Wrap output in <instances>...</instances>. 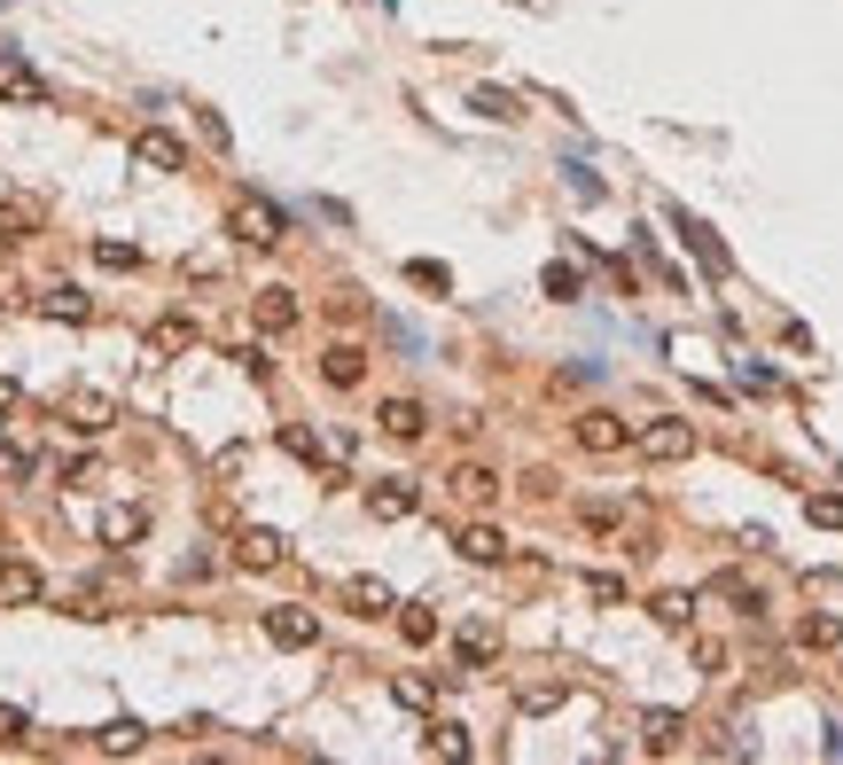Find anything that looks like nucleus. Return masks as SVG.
Returning a JSON list of instances; mask_svg holds the SVG:
<instances>
[{
	"mask_svg": "<svg viewBox=\"0 0 843 765\" xmlns=\"http://www.w3.org/2000/svg\"><path fill=\"white\" fill-rule=\"evenodd\" d=\"M227 227H234V242H250V250H274V242L289 234V219H282V204H266V196H234V211H227Z\"/></svg>",
	"mask_w": 843,
	"mask_h": 765,
	"instance_id": "1",
	"label": "nucleus"
},
{
	"mask_svg": "<svg viewBox=\"0 0 843 765\" xmlns=\"http://www.w3.org/2000/svg\"><path fill=\"white\" fill-rule=\"evenodd\" d=\"M570 438H578L585 453H625V446H633V422H617L610 406H585V414L570 422Z\"/></svg>",
	"mask_w": 843,
	"mask_h": 765,
	"instance_id": "2",
	"label": "nucleus"
},
{
	"mask_svg": "<svg viewBox=\"0 0 843 765\" xmlns=\"http://www.w3.org/2000/svg\"><path fill=\"white\" fill-rule=\"evenodd\" d=\"M633 446H641L648 461H688V453H696V430H688L680 414H664V422H648V430H633Z\"/></svg>",
	"mask_w": 843,
	"mask_h": 765,
	"instance_id": "3",
	"label": "nucleus"
},
{
	"mask_svg": "<svg viewBox=\"0 0 843 765\" xmlns=\"http://www.w3.org/2000/svg\"><path fill=\"white\" fill-rule=\"evenodd\" d=\"M344 602H352V618H398V593L375 578V570H360V578H344Z\"/></svg>",
	"mask_w": 843,
	"mask_h": 765,
	"instance_id": "4",
	"label": "nucleus"
},
{
	"mask_svg": "<svg viewBox=\"0 0 843 765\" xmlns=\"http://www.w3.org/2000/svg\"><path fill=\"white\" fill-rule=\"evenodd\" d=\"M266 641L274 648H313L320 641V618L313 610H266Z\"/></svg>",
	"mask_w": 843,
	"mask_h": 765,
	"instance_id": "5",
	"label": "nucleus"
},
{
	"mask_svg": "<svg viewBox=\"0 0 843 765\" xmlns=\"http://www.w3.org/2000/svg\"><path fill=\"white\" fill-rule=\"evenodd\" d=\"M320 383H328V391L368 383V352H360V345H328V352H320Z\"/></svg>",
	"mask_w": 843,
	"mask_h": 765,
	"instance_id": "6",
	"label": "nucleus"
},
{
	"mask_svg": "<svg viewBox=\"0 0 843 765\" xmlns=\"http://www.w3.org/2000/svg\"><path fill=\"white\" fill-rule=\"evenodd\" d=\"M414 507H421V500H414V484H406V477H383V484L368 492V516H375V524H406Z\"/></svg>",
	"mask_w": 843,
	"mask_h": 765,
	"instance_id": "7",
	"label": "nucleus"
},
{
	"mask_svg": "<svg viewBox=\"0 0 843 765\" xmlns=\"http://www.w3.org/2000/svg\"><path fill=\"white\" fill-rule=\"evenodd\" d=\"M133 164H149V173H180V164H188V149L173 141V133H133Z\"/></svg>",
	"mask_w": 843,
	"mask_h": 765,
	"instance_id": "8",
	"label": "nucleus"
},
{
	"mask_svg": "<svg viewBox=\"0 0 843 765\" xmlns=\"http://www.w3.org/2000/svg\"><path fill=\"white\" fill-rule=\"evenodd\" d=\"M282 555H289V547H282V532H266V524H250V532L234 539V562H242V570H274Z\"/></svg>",
	"mask_w": 843,
	"mask_h": 765,
	"instance_id": "9",
	"label": "nucleus"
},
{
	"mask_svg": "<svg viewBox=\"0 0 843 765\" xmlns=\"http://www.w3.org/2000/svg\"><path fill=\"white\" fill-rule=\"evenodd\" d=\"M648 618H656L664 633H688V625H696V593H680V586H664V593H648Z\"/></svg>",
	"mask_w": 843,
	"mask_h": 765,
	"instance_id": "10",
	"label": "nucleus"
},
{
	"mask_svg": "<svg viewBox=\"0 0 843 765\" xmlns=\"http://www.w3.org/2000/svg\"><path fill=\"white\" fill-rule=\"evenodd\" d=\"M63 422H70L78 438H95V430H110V398H95V391H70V398H63Z\"/></svg>",
	"mask_w": 843,
	"mask_h": 765,
	"instance_id": "11",
	"label": "nucleus"
},
{
	"mask_svg": "<svg viewBox=\"0 0 843 765\" xmlns=\"http://www.w3.org/2000/svg\"><path fill=\"white\" fill-rule=\"evenodd\" d=\"M250 313H259L266 336H289V328H297V289H259V305H250Z\"/></svg>",
	"mask_w": 843,
	"mask_h": 765,
	"instance_id": "12",
	"label": "nucleus"
},
{
	"mask_svg": "<svg viewBox=\"0 0 843 765\" xmlns=\"http://www.w3.org/2000/svg\"><path fill=\"white\" fill-rule=\"evenodd\" d=\"M375 422H383V438H421V430H430V414H421L414 398H383Z\"/></svg>",
	"mask_w": 843,
	"mask_h": 765,
	"instance_id": "13",
	"label": "nucleus"
},
{
	"mask_svg": "<svg viewBox=\"0 0 843 765\" xmlns=\"http://www.w3.org/2000/svg\"><path fill=\"white\" fill-rule=\"evenodd\" d=\"M453 492H461L469 507H492V500H500V477H492L484 461H461V469H453Z\"/></svg>",
	"mask_w": 843,
	"mask_h": 765,
	"instance_id": "14",
	"label": "nucleus"
},
{
	"mask_svg": "<svg viewBox=\"0 0 843 765\" xmlns=\"http://www.w3.org/2000/svg\"><path fill=\"white\" fill-rule=\"evenodd\" d=\"M0 602H9V610L40 602V570L32 562H0Z\"/></svg>",
	"mask_w": 843,
	"mask_h": 765,
	"instance_id": "15",
	"label": "nucleus"
},
{
	"mask_svg": "<svg viewBox=\"0 0 843 765\" xmlns=\"http://www.w3.org/2000/svg\"><path fill=\"white\" fill-rule=\"evenodd\" d=\"M196 345V320L188 313H164L156 328H149V352H188Z\"/></svg>",
	"mask_w": 843,
	"mask_h": 765,
	"instance_id": "16",
	"label": "nucleus"
},
{
	"mask_svg": "<svg viewBox=\"0 0 843 765\" xmlns=\"http://www.w3.org/2000/svg\"><path fill=\"white\" fill-rule=\"evenodd\" d=\"M469 562H500V555H508V539H500L492 524H461V539H453Z\"/></svg>",
	"mask_w": 843,
	"mask_h": 765,
	"instance_id": "17",
	"label": "nucleus"
},
{
	"mask_svg": "<svg viewBox=\"0 0 843 765\" xmlns=\"http://www.w3.org/2000/svg\"><path fill=\"white\" fill-rule=\"evenodd\" d=\"M40 227V196H9V204H0V234H9V242H24Z\"/></svg>",
	"mask_w": 843,
	"mask_h": 765,
	"instance_id": "18",
	"label": "nucleus"
},
{
	"mask_svg": "<svg viewBox=\"0 0 843 765\" xmlns=\"http://www.w3.org/2000/svg\"><path fill=\"white\" fill-rule=\"evenodd\" d=\"M95 742H102V750H110V757H133V750H141V742H149V726H141V719H110V726H102V734H95Z\"/></svg>",
	"mask_w": 843,
	"mask_h": 765,
	"instance_id": "19",
	"label": "nucleus"
},
{
	"mask_svg": "<svg viewBox=\"0 0 843 765\" xmlns=\"http://www.w3.org/2000/svg\"><path fill=\"white\" fill-rule=\"evenodd\" d=\"M141 532H149V516H141V507H110V516H102V539H110V547H133Z\"/></svg>",
	"mask_w": 843,
	"mask_h": 765,
	"instance_id": "20",
	"label": "nucleus"
},
{
	"mask_svg": "<svg viewBox=\"0 0 843 765\" xmlns=\"http://www.w3.org/2000/svg\"><path fill=\"white\" fill-rule=\"evenodd\" d=\"M804 524L812 532H843V492H812L804 500Z\"/></svg>",
	"mask_w": 843,
	"mask_h": 765,
	"instance_id": "21",
	"label": "nucleus"
},
{
	"mask_svg": "<svg viewBox=\"0 0 843 765\" xmlns=\"http://www.w3.org/2000/svg\"><path fill=\"white\" fill-rule=\"evenodd\" d=\"M40 313H47V320H70V328H78V320H87L95 305L78 297V289H47V297H40Z\"/></svg>",
	"mask_w": 843,
	"mask_h": 765,
	"instance_id": "22",
	"label": "nucleus"
},
{
	"mask_svg": "<svg viewBox=\"0 0 843 765\" xmlns=\"http://www.w3.org/2000/svg\"><path fill=\"white\" fill-rule=\"evenodd\" d=\"M461 656H469V664L500 656V625H477V618H469V625H461Z\"/></svg>",
	"mask_w": 843,
	"mask_h": 765,
	"instance_id": "23",
	"label": "nucleus"
},
{
	"mask_svg": "<svg viewBox=\"0 0 843 765\" xmlns=\"http://www.w3.org/2000/svg\"><path fill=\"white\" fill-rule=\"evenodd\" d=\"M430 757H469V726L461 719H438L430 726Z\"/></svg>",
	"mask_w": 843,
	"mask_h": 765,
	"instance_id": "24",
	"label": "nucleus"
},
{
	"mask_svg": "<svg viewBox=\"0 0 843 765\" xmlns=\"http://www.w3.org/2000/svg\"><path fill=\"white\" fill-rule=\"evenodd\" d=\"M680 734H688L680 711H656V719H648V750H656V757H664V750H680Z\"/></svg>",
	"mask_w": 843,
	"mask_h": 765,
	"instance_id": "25",
	"label": "nucleus"
},
{
	"mask_svg": "<svg viewBox=\"0 0 843 765\" xmlns=\"http://www.w3.org/2000/svg\"><path fill=\"white\" fill-rule=\"evenodd\" d=\"M797 641H804V648H835V641H843V618H804Z\"/></svg>",
	"mask_w": 843,
	"mask_h": 765,
	"instance_id": "26",
	"label": "nucleus"
},
{
	"mask_svg": "<svg viewBox=\"0 0 843 765\" xmlns=\"http://www.w3.org/2000/svg\"><path fill=\"white\" fill-rule=\"evenodd\" d=\"M398 633H406V641L421 648V641H438V618H430V610L414 602V610H398Z\"/></svg>",
	"mask_w": 843,
	"mask_h": 765,
	"instance_id": "27",
	"label": "nucleus"
},
{
	"mask_svg": "<svg viewBox=\"0 0 843 765\" xmlns=\"http://www.w3.org/2000/svg\"><path fill=\"white\" fill-rule=\"evenodd\" d=\"M95 259H102L110 274H133V266H141V250H133V242H95Z\"/></svg>",
	"mask_w": 843,
	"mask_h": 765,
	"instance_id": "28",
	"label": "nucleus"
},
{
	"mask_svg": "<svg viewBox=\"0 0 843 765\" xmlns=\"http://www.w3.org/2000/svg\"><path fill=\"white\" fill-rule=\"evenodd\" d=\"M391 696H398L406 711H430V703H438V688H430V679H398V688H391Z\"/></svg>",
	"mask_w": 843,
	"mask_h": 765,
	"instance_id": "29",
	"label": "nucleus"
},
{
	"mask_svg": "<svg viewBox=\"0 0 843 765\" xmlns=\"http://www.w3.org/2000/svg\"><path fill=\"white\" fill-rule=\"evenodd\" d=\"M0 95H9V102H40V78L32 70H9V78H0Z\"/></svg>",
	"mask_w": 843,
	"mask_h": 765,
	"instance_id": "30",
	"label": "nucleus"
},
{
	"mask_svg": "<svg viewBox=\"0 0 843 765\" xmlns=\"http://www.w3.org/2000/svg\"><path fill=\"white\" fill-rule=\"evenodd\" d=\"M585 593H594V602H625V578H617V570H594V578H585Z\"/></svg>",
	"mask_w": 843,
	"mask_h": 765,
	"instance_id": "31",
	"label": "nucleus"
},
{
	"mask_svg": "<svg viewBox=\"0 0 843 765\" xmlns=\"http://www.w3.org/2000/svg\"><path fill=\"white\" fill-rule=\"evenodd\" d=\"M477 110H484V118H500V125H508V118H524V110H516L508 95H500V87H484V95H477Z\"/></svg>",
	"mask_w": 843,
	"mask_h": 765,
	"instance_id": "32",
	"label": "nucleus"
},
{
	"mask_svg": "<svg viewBox=\"0 0 843 765\" xmlns=\"http://www.w3.org/2000/svg\"><path fill=\"white\" fill-rule=\"evenodd\" d=\"M406 274H414V282H421V289H453V274H446V266H438V259H414V266H406Z\"/></svg>",
	"mask_w": 843,
	"mask_h": 765,
	"instance_id": "33",
	"label": "nucleus"
},
{
	"mask_svg": "<svg viewBox=\"0 0 843 765\" xmlns=\"http://www.w3.org/2000/svg\"><path fill=\"white\" fill-rule=\"evenodd\" d=\"M282 446H289L297 461H320V438H313V430H297V422H289V430H282Z\"/></svg>",
	"mask_w": 843,
	"mask_h": 765,
	"instance_id": "34",
	"label": "nucleus"
},
{
	"mask_svg": "<svg viewBox=\"0 0 843 765\" xmlns=\"http://www.w3.org/2000/svg\"><path fill=\"white\" fill-rule=\"evenodd\" d=\"M24 734H32V719L17 703H0V742H24Z\"/></svg>",
	"mask_w": 843,
	"mask_h": 765,
	"instance_id": "35",
	"label": "nucleus"
},
{
	"mask_svg": "<svg viewBox=\"0 0 843 765\" xmlns=\"http://www.w3.org/2000/svg\"><path fill=\"white\" fill-rule=\"evenodd\" d=\"M0 406H17V383H9V375H0Z\"/></svg>",
	"mask_w": 843,
	"mask_h": 765,
	"instance_id": "36",
	"label": "nucleus"
}]
</instances>
